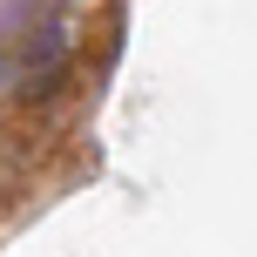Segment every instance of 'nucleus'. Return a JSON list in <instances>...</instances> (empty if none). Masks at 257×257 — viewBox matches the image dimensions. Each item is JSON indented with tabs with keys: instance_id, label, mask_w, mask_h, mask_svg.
Instances as JSON below:
<instances>
[{
	"instance_id": "f257e3e1",
	"label": "nucleus",
	"mask_w": 257,
	"mask_h": 257,
	"mask_svg": "<svg viewBox=\"0 0 257 257\" xmlns=\"http://www.w3.org/2000/svg\"><path fill=\"white\" fill-rule=\"evenodd\" d=\"M61 54H68V34H61V27H41V41L27 48V61H21V88L41 95L54 81V68H61Z\"/></svg>"
}]
</instances>
